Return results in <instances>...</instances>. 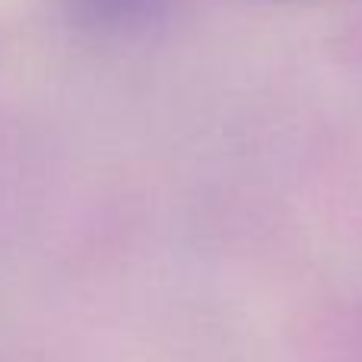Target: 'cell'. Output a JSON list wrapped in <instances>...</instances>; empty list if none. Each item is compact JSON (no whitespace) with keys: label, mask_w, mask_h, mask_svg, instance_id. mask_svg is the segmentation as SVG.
Instances as JSON below:
<instances>
[{"label":"cell","mask_w":362,"mask_h":362,"mask_svg":"<svg viewBox=\"0 0 362 362\" xmlns=\"http://www.w3.org/2000/svg\"><path fill=\"white\" fill-rule=\"evenodd\" d=\"M89 25L108 32H134L150 25L163 13L165 0H67Z\"/></svg>","instance_id":"1"}]
</instances>
